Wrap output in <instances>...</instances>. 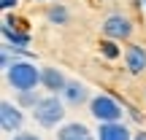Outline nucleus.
I'll use <instances>...</instances> for the list:
<instances>
[{
    "instance_id": "nucleus-16",
    "label": "nucleus",
    "mask_w": 146,
    "mask_h": 140,
    "mask_svg": "<svg viewBox=\"0 0 146 140\" xmlns=\"http://www.w3.org/2000/svg\"><path fill=\"white\" fill-rule=\"evenodd\" d=\"M3 24H8V27H19L22 19H19L16 14H5V16H3Z\"/></svg>"
},
{
    "instance_id": "nucleus-15",
    "label": "nucleus",
    "mask_w": 146,
    "mask_h": 140,
    "mask_svg": "<svg viewBox=\"0 0 146 140\" xmlns=\"http://www.w3.org/2000/svg\"><path fill=\"white\" fill-rule=\"evenodd\" d=\"M16 5H19V0H0V8H3V14L16 11Z\"/></svg>"
},
{
    "instance_id": "nucleus-10",
    "label": "nucleus",
    "mask_w": 146,
    "mask_h": 140,
    "mask_svg": "<svg viewBox=\"0 0 146 140\" xmlns=\"http://www.w3.org/2000/svg\"><path fill=\"white\" fill-rule=\"evenodd\" d=\"M0 32H3V46H8L11 51H22V49H27V46L33 43L30 32L22 30V27H8V24H3V27H0Z\"/></svg>"
},
{
    "instance_id": "nucleus-11",
    "label": "nucleus",
    "mask_w": 146,
    "mask_h": 140,
    "mask_svg": "<svg viewBox=\"0 0 146 140\" xmlns=\"http://www.w3.org/2000/svg\"><path fill=\"white\" fill-rule=\"evenodd\" d=\"M54 135H57V140H98L95 132L81 121H65Z\"/></svg>"
},
{
    "instance_id": "nucleus-14",
    "label": "nucleus",
    "mask_w": 146,
    "mask_h": 140,
    "mask_svg": "<svg viewBox=\"0 0 146 140\" xmlns=\"http://www.w3.org/2000/svg\"><path fill=\"white\" fill-rule=\"evenodd\" d=\"M100 54H103L106 59H119V57H125L122 46H119L116 41H108V38H103V41H100Z\"/></svg>"
},
{
    "instance_id": "nucleus-20",
    "label": "nucleus",
    "mask_w": 146,
    "mask_h": 140,
    "mask_svg": "<svg viewBox=\"0 0 146 140\" xmlns=\"http://www.w3.org/2000/svg\"><path fill=\"white\" fill-rule=\"evenodd\" d=\"M35 3H57V0H35Z\"/></svg>"
},
{
    "instance_id": "nucleus-12",
    "label": "nucleus",
    "mask_w": 146,
    "mask_h": 140,
    "mask_svg": "<svg viewBox=\"0 0 146 140\" xmlns=\"http://www.w3.org/2000/svg\"><path fill=\"white\" fill-rule=\"evenodd\" d=\"M46 22H49V24H57V27H65V24H68V22H70V11L65 8V3H49Z\"/></svg>"
},
{
    "instance_id": "nucleus-2",
    "label": "nucleus",
    "mask_w": 146,
    "mask_h": 140,
    "mask_svg": "<svg viewBox=\"0 0 146 140\" xmlns=\"http://www.w3.org/2000/svg\"><path fill=\"white\" fill-rule=\"evenodd\" d=\"M65 108H68V105H65V100L60 97V94H43L41 103L33 110V119H35V124L43 127V129H60V127L65 124V113H68Z\"/></svg>"
},
{
    "instance_id": "nucleus-8",
    "label": "nucleus",
    "mask_w": 146,
    "mask_h": 140,
    "mask_svg": "<svg viewBox=\"0 0 146 140\" xmlns=\"http://www.w3.org/2000/svg\"><path fill=\"white\" fill-rule=\"evenodd\" d=\"M62 100H65V105H68V108H78V105H89L92 94H89V86H87L84 81L73 78V81H68V86H65Z\"/></svg>"
},
{
    "instance_id": "nucleus-18",
    "label": "nucleus",
    "mask_w": 146,
    "mask_h": 140,
    "mask_svg": "<svg viewBox=\"0 0 146 140\" xmlns=\"http://www.w3.org/2000/svg\"><path fill=\"white\" fill-rule=\"evenodd\" d=\"M133 140H146V129L141 127V129H135V135H133Z\"/></svg>"
},
{
    "instance_id": "nucleus-22",
    "label": "nucleus",
    "mask_w": 146,
    "mask_h": 140,
    "mask_svg": "<svg viewBox=\"0 0 146 140\" xmlns=\"http://www.w3.org/2000/svg\"><path fill=\"white\" fill-rule=\"evenodd\" d=\"M143 97H146V89H143Z\"/></svg>"
},
{
    "instance_id": "nucleus-3",
    "label": "nucleus",
    "mask_w": 146,
    "mask_h": 140,
    "mask_svg": "<svg viewBox=\"0 0 146 140\" xmlns=\"http://www.w3.org/2000/svg\"><path fill=\"white\" fill-rule=\"evenodd\" d=\"M89 116L98 124H111V121H125L122 103L111 94H92L89 100Z\"/></svg>"
},
{
    "instance_id": "nucleus-21",
    "label": "nucleus",
    "mask_w": 146,
    "mask_h": 140,
    "mask_svg": "<svg viewBox=\"0 0 146 140\" xmlns=\"http://www.w3.org/2000/svg\"><path fill=\"white\" fill-rule=\"evenodd\" d=\"M143 11H146V0H143Z\"/></svg>"
},
{
    "instance_id": "nucleus-7",
    "label": "nucleus",
    "mask_w": 146,
    "mask_h": 140,
    "mask_svg": "<svg viewBox=\"0 0 146 140\" xmlns=\"http://www.w3.org/2000/svg\"><path fill=\"white\" fill-rule=\"evenodd\" d=\"M125 68L130 76L146 73V46L143 43H127L125 46Z\"/></svg>"
},
{
    "instance_id": "nucleus-13",
    "label": "nucleus",
    "mask_w": 146,
    "mask_h": 140,
    "mask_svg": "<svg viewBox=\"0 0 146 140\" xmlns=\"http://www.w3.org/2000/svg\"><path fill=\"white\" fill-rule=\"evenodd\" d=\"M41 97H43V94L38 92V89H35V92H16L14 94V103L19 105L22 110H35V105L41 103Z\"/></svg>"
},
{
    "instance_id": "nucleus-17",
    "label": "nucleus",
    "mask_w": 146,
    "mask_h": 140,
    "mask_svg": "<svg viewBox=\"0 0 146 140\" xmlns=\"http://www.w3.org/2000/svg\"><path fill=\"white\" fill-rule=\"evenodd\" d=\"M8 140H41V135H35V132H19V135H14Z\"/></svg>"
},
{
    "instance_id": "nucleus-4",
    "label": "nucleus",
    "mask_w": 146,
    "mask_h": 140,
    "mask_svg": "<svg viewBox=\"0 0 146 140\" xmlns=\"http://www.w3.org/2000/svg\"><path fill=\"white\" fill-rule=\"evenodd\" d=\"M100 30H103V38L116 41V43H125V41H130L133 32H135V22H133L127 14L116 11V14H108V16L103 19Z\"/></svg>"
},
{
    "instance_id": "nucleus-9",
    "label": "nucleus",
    "mask_w": 146,
    "mask_h": 140,
    "mask_svg": "<svg viewBox=\"0 0 146 140\" xmlns=\"http://www.w3.org/2000/svg\"><path fill=\"white\" fill-rule=\"evenodd\" d=\"M135 132L127 127V121H111V124H98L95 137L98 140H133Z\"/></svg>"
},
{
    "instance_id": "nucleus-19",
    "label": "nucleus",
    "mask_w": 146,
    "mask_h": 140,
    "mask_svg": "<svg viewBox=\"0 0 146 140\" xmlns=\"http://www.w3.org/2000/svg\"><path fill=\"white\" fill-rule=\"evenodd\" d=\"M133 5H135V8H143V0H133Z\"/></svg>"
},
{
    "instance_id": "nucleus-5",
    "label": "nucleus",
    "mask_w": 146,
    "mask_h": 140,
    "mask_svg": "<svg viewBox=\"0 0 146 140\" xmlns=\"http://www.w3.org/2000/svg\"><path fill=\"white\" fill-rule=\"evenodd\" d=\"M22 127H25V110L14 100H3L0 103V129L8 137H14L22 132Z\"/></svg>"
},
{
    "instance_id": "nucleus-6",
    "label": "nucleus",
    "mask_w": 146,
    "mask_h": 140,
    "mask_svg": "<svg viewBox=\"0 0 146 140\" xmlns=\"http://www.w3.org/2000/svg\"><path fill=\"white\" fill-rule=\"evenodd\" d=\"M68 81H70V78L65 76L60 68H54V65H43V68H41V89L46 94H60V97H62Z\"/></svg>"
},
{
    "instance_id": "nucleus-1",
    "label": "nucleus",
    "mask_w": 146,
    "mask_h": 140,
    "mask_svg": "<svg viewBox=\"0 0 146 140\" xmlns=\"http://www.w3.org/2000/svg\"><path fill=\"white\" fill-rule=\"evenodd\" d=\"M5 81L14 92H35L41 89V68L33 59H16L5 70Z\"/></svg>"
}]
</instances>
